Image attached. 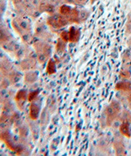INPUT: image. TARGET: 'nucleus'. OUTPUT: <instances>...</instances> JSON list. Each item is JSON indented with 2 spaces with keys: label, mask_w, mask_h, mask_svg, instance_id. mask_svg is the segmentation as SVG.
I'll use <instances>...</instances> for the list:
<instances>
[{
  "label": "nucleus",
  "mask_w": 131,
  "mask_h": 156,
  "mask_svg": "<svg viewBox=\"0 0 131 156\" xmlns=\"http://www.w3.org/2000/svg\"><path fill=\"white\" fill-rule=\"evenodd\" d=\"M120 107L117 101H112L106 108V122L108 126L112 125L114 120L120 114Z\"/></svg>",
  "instance_id": "f257e3e1"
},
{
  "label": "nucleus",
  "mask_w": 131,
  "mask_h": 156,
  "mask_svg": "<svg viewBox=\"0 0 131 156\" xmlns=\"http://www.w3.org/2000/svg\"><path fill=\"white\" fill-rule=\"evenodd\" d=\"M49 22L53 27H56L57 28H58V27H64V26L68 24L69 22H68V20H67L66 16L61 14V15H55L53 17H51L50 20H49Z\"/></svg>",
  "instance_id": "f03ea898"
},
{
  "label": "nucleus",
  "mask_w": 131,
  "mask_h": 156,
  "mask_svg": "<svg viewBox=\"0 0 131 156\" xmlns=\"http://www.w3.org/2000/svg\"><path fill=\"white\" fill-rule=\"evenodd\" d=\"M79 12L76 8H72L71 11L67 14V16H65L70 22H75V23H80L79 22Z\"/></svg>",
  "instance_id": "7ed1b4c3"
},
{
  "label": "nucleus",
  "mask_w": 131,
  "mask_h": 156,
  "mask_svg": "<svg viewBox=\"0 0 131 156\" xmlns=\"http://www.w3.org/2000/svg\"><path fill=\"white\" fill-rule=\"evenodd\" d=\"M69 33V41L71 42H76L79 41L80 36V30L75 29L74 27H71V29L68 31Z\"/></svg>",
  "instance_id": "20e7f679"
},
{
  "label": "nucleus",
  "mask_w": 131,
  "mask_h": 156,
  "mask_svg": "<svg viewBox=\"0 0 131 156\" xmlns=\"http://www.w3.org/2000/svg\"><path fill=\"white\" fill-rule=\"evenodd\" d=\"M115 89L118 90H123L126 92H129L131 93V83L130 82H126V81H122L116 84Z\"/></svg>",
  "instance_id": "39448f33"
},
{
  "label": "nucleus",
  "mask_w": 131,
  "mask_h": 156,
  "mask_svg": "<svg viewBox=\"0 0 131 156\" xmlns=\"http://www.w3.org/2000/svg\"><path fill=\"white\" fill-rule=\"evenodd\" d=\"M120 133L127 137H130V131H129V122L124 121L123 123L120 126Z\"/></svg>",
  "instance_id": "423d86ee"
},
{
  "label": "nucleus",
  "mask_w": 131,
  "mask_h": 156,
  "mask_svg": "<svg viewBox=\"0 0 131 156\" xmlns=\"http://www.w3.org/2000/svg\"><path fill=\"white\" fill-rule=\"evenodd\" d=\"M88 16H89V12L87 11V10H84V9L81 10V11H80V12H79V22H84V21L87 20Z\"/></svg>",
  "instance_id": "0eeeda50"
},
{
  "label": "nucleus",
  "mask_w": 131,
  "mask_h": 156,
  "mask_svg": "<svg viewBox=\"0 0 131 156\" xmlns=\"http://www.w3.org/2000/svg\"><path fill=\"white\" fill-rule=\"evenodd\" d=\"M71 9H72V8H71L70 6L62 5V7L60 8V13L62 14V15H63V16H67V14L71 11Z\"/></svg>",
  "instance_id": "6e6552de"
},
{
  "label": "nucleus",
  "mask_w": 131,
  "mask_h": 156,
  "mask_svg": "<svg viewBox=\"0 0 131 156\" xmlns=\"http://www.w3.org/2000/svg\"><path fill=\"white\" fill-rule=\"evenodd\" d=\"M61 37H62V40L65 42H67L69 41V33L68 31H63L61 35Z\"/></svg>",
  "instance_id": "1a4fd4ad"
},
{
  "label": "nucleus",
  "mask_w": 131,
  "mask_h": 156,
  "mask_svg": "<svg viewBox=\"0 0 131 156\" xmlns=\"http://www.w3.org/2000/svg\"><path fill=\"white\" fill-rule=\"evenodd\" d=\"M48 66H49V67H48V73H49V72H50V69H52V73H53L54 71H55V69H54V63H53V62H52V61H50V62H49V64H48Z\"/></svg>",
  "instance_id": "9d476101"
},
{
  "label": "nucleus",
  "mask_w": 131,
  "mask_h": 156,
  "mask_svg": "<svg viewBox=\"0 0 131 156\" xmlns=\"http://www.w3.org/2000/svg\"><path fill=\"white\" fill-rule=\"evenodd\" d=\"M86 1L87 0H75V2H76V5H84L86 3Z\"/></svg>",
  "instance_id": "9b49d317"
},
{
  "label": "nucleus",
  "mask_w": 131,
  "mask_h": 156,
  "mask_svg": "<svg viewBox=\"0 0 131 156\" xmlns=\"http://www.w3.org/2000/svg\"><path fill=\"white\" fill-rule=\"evenodd\" d=\"M64 1L67 3H69V4H74V5H76V2H75V0H64Z\"/></svg>",
  "instance_id": "f8f14e48"
},
{
  "label": "nucleus",
  "mask_w": 131,
  "mask_h": 156,
  "mask_svg": "<svg viewBox=\"0 0 131 156\" xmlns=\"http://www.w3.org/2000/svg\"><path fill=\"white\" fill-rule=\"evenodd\" d=\"M128 45L130 46V47H131V38L128 41Z\"/></svg>",
  "instance_id": "ddd939ff"
},
{
  "label": "nucleus",
  "mask_w": 131,
  "mask_h": 156,
  "mask_svg": "<svg viewBox=\"0 0 131 156\" xmlns=\"http://www.w3.org/2000/svg\"><path fill=\"white\" fill-rule=\"evenodd\" d=\"M90 1H91V2H90V3H91V4H93V3L96 2V0H90Z\"/></svg>",
  "instance_id": "4468645a"
},
{
  "label": "nucleus",
  "mask_w": 131,
  "mask_h": 156,
  "mask_svg": "<svg viewBox=\"0 0 131 156\" xmlns=\"http://www.w3.org/2000/svg\"><path fill=\"white\" fill-rule=\"evenodd\" d=\"M129 105H130V108H131V96L129 98Z\"/></svg>",
  "instance_id": "2eb2a0df"
}]
</instances>
